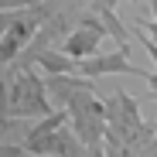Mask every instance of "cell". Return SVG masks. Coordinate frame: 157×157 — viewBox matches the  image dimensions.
<instances>
[{
	"label": "cell",
	"mask_w": 157,
	"mask_h": 157,
	"mask_svg": "<svg viewBox=\"0 0 157 157\" xmlns=\"http://www.w3.org/2000/svg\"><path fill=\"white\" fill-rule=\"evenodd\" d=\"M7 86H10V116L14 120H31V116H51V99L44 78L34 72V65H10L7 72Z\"/></svg>",
	"instance_id": "1"
},
{
	"label": "cell",
	"mask_w": 157,
	"mask_h": 157,
	"mask_svg": "<svg viewBox=\"0 0 157 157\" xmlns=\"http://www.w3.org/2000/svg\"><path fill=\"white\" fill-rule=\"evenodd\" d=\"M75 75H82V78H99V75H140V78H147L144 68H137L133 62H130V51H120V48L78 62V65H75Z\"/></svg>",
	"instance_id": "2"
},
{
	"label": "cell",
	"mask_w": 157,
	"mask_h": 157,
	"mask_svg": "<svg viewBox=\"0 0 157 157\" xmlns=\"http://www.w3.org/2000/svg\"><path fill=\"white\" fill-rule=\"evenodd\" d=\"M102 34L99 28H86V24H78V28L62 41V55H68L72 62H86V58H92V55H99V44H102Z\"/></svg>",
	"instance_id": "3"
},
{
	"label": "cell",
	"mask_w": 157,
	"mask_h": 157,
	"mask_svg": "<svg viewBox=\"0 0 157 157\" xmlns=\"http://www.w3.org/2000/svg\"><path fill=\"white\" fill-rule=\"evenodd\" d=\"M21 65H34L48 78H55V75H75V65L78 62H72L68 55H62V51H55V48H48V51H38V55L21 58Z\"/></svg>",
	"instance_id": "4"
},
{
	"label": "cell",
	"mask_w": 157,
	"mask_h": 157,
	"mask_svg": "<svg viewBox=\"0 0 157 157\" xmlns=\"http://www.w3.org/2000/svg\"><path fill=\"white\" fill-rule=\"evenodd\" d=\"M65 126H68V109H62V106H58L51 116H44V120L31 130L28 137H31V140H41V137H51V133H58V130H65Z\"/></svg>",
	"instance_id": "5"
},
{
	"label": "cell",
	"mask_w": 157,
	"mask_h": 157,
	"mask_svg": "<svg viewBox=\"0 0 157 157\" xmlns=\"http://www.w3.org/2000/svg\"><path fill=\"white\" fill-rule=\"evenodd\" d=\"M48 0H0V14H17V10H31V7H41Z\"/></svg>",
	"instance_id": "6"
},
{
	"label": "cell",
	"mask_w": 157,
	"mask_h": 157,
	"mask_svg": "<svg viewBox=\"0 0 157 157\" xmlns=\"http://www.w3.org/2000/svg\"><path fill=\"white\" fill-rule=\"evenodd\" d=\"M133 34H137V41L147 48V55H150V58H154V65H157V41H154V38H150V34L140 28V24H133Z\"/></svg>",
	"instance_id": "7"
},
{
	"label": "cell",
	"mask_w": 157,
	"mask_h": 157,
	"mask_svg": "<svg viewBox=\"0 0 157 157\" xmlns=\"http://www.w3.org/2000/svg\"><path fill=\"white\" fill-rule=\"evenodd\" d=\"M0 157H24L21 144H0Z\"/></svg>",
	"instance_id": "8"
},
{
	"label": "cell",
	"mask_w": 157,
	"mask_h": 157,
	"mask_svg": "<svg viewBox=\"0 0 157 157\" xmlns=\"http://www.w3.org/2000/svg\"><path fill=\"white\" fill-rule=\"evenodd\" d=\"M130 4H140V0H130Z\"/></svg>",
	"instance_id": "9"
}]
</instances>
